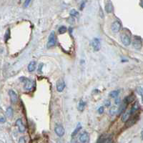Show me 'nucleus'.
<instances>
[{"label":"nucleus","instance_id":"1","mask_svg":"<svg viewBox=\"0 0 143 143\" xmlns=\"http://www.w3.org/2000/svg\"><path fill=\"white\" fill-rule=\"evenodd\" d=\"M56 44V36H55V31H52L50 33L49 38H48V41H47V48H51L52 47H54Z\"/></svg>","mask_w":143,"mask_h":143},{"label":"nucleus","instance_id":"2","mask_svg":"<svg viewBox=\"0 0 143 143\" xmlns=\"http://www.w3.org/2000/svg\"><path fill=\"white\" fill-rule=\"evenodd\" d=\"M121 39L122 43L124 44L125 46H128L130 45L131 43V39L130 35L125 34V33H122V34L121 35Z\"/></svg>","mask_w":143,"mask_h":143},{"label":"nucleus","instance_id":"3","mask_svg":"<svg viewBox=\"0 0 143 143\" xmlns=\"http://www.w3.org/2000/svg\"><path fill=\"white\" fill-rule=\"evenodd\" d=\"M132 44L135 49H140L142 47V39L138 37H135L132 40Z\"/></svg>","mask_w":143,"mask_h":143},{"label":"nucleus","instance_id":"4","mask_svg":"<svg viewBox=\"0 0 143 143\" xmlns=\"http://www.w3.org/2000/svg\"><path fill=\"white\" fill-rule=\"evenodd\" d=\"M122 28V25L120 24V22H118V21H116V22H114L112 24V26H111V29L113 32H119L120 31Z\"/></svg>","mask_w":143,"mask_h":143},{"label":"nucleus","instance_id":"5","mask_svg":"<svg viewBox=\"0 0 143 143\" xmlns=\"http://www.w3.org/2000/svg\"><path fill=\"white\" fill-rule=\"evenodd\" d=\"M92 46L94 51H96V52L99 51L101 48V43H100V39L97 38H94L92 42Z\"/></svg>","mask_w":143,"mask_h":143},{"label":"nucleus","instance_id":"6","mask_svg":"<svg viewBox=\"0 0 143 143\" xmlns=\"http://www.w3.org/2000/svg\"><path fill=\"white\" fill-rule=\"evenodd\" d=\"M79 140L81 143H87L89 140V134L85 132L82 134L79 137Z\"/></svg>","mask_w":143,"mask_h":143},{"label":"nucleus","instance_id":"7","mask_svg":"<svg viewBox=\"0 0 143 143\" xmlns=\"http://www.w3.org/2000/svg\"><path fill=\"white\" fill-rule=\"evenodd\" d=\"M55 132L59 137H62L64 135V129L61 125H57L55 128Z\"/></svg>","mask_w":143,"mask_h":143},{"label":"nucleus","instance_id":"8","mask_svg":"<svg viewBox=\"0 0 143 143\" xmlns=\"http://www.w3.org/2000/svg\"><path fill=\"white\" fill-rule=\"evenodd\" d=\"M16 125L17 126L18 130H19V131L21 132V133L25 132V126L24 125V124H23V122H22V119H17V121H16Z\"/></svg>","mask_w":143,"mask_h":143},{"label":"nucleus","instance_id":"9","mask_svg":"<svg viewBox=\"0 0 143 143\" xmlns=\"http://www.w3.org/2000/svg\"><path fill=\"white\" fill-rule=\"evenodd\" d=\"M9 97H10V100H11V102H12V103H16L17 102V100H18V96H17V94H16V92L14 91V90H9Z\"/></svg>","mask_w":143,"mask_h":143},{"label":"nucleus","instance_id":"10","mask_svg":"<svg viewBox=\"0 0 143 143\" xmlns=\"http://www.w3.org/2000/svg\"><path fill=\"white\" fill-rule=\"evenodd\" d=\"M65 88V83L62 80H59L57 82V90L59 92H62Z\"/></svg>","mask_w":143,"mask_h":143},{"label":"nucleus","instance_id":"11","mask_svg":"<svg viewBox=\"0 0 143 143\" xmlns=\"http://www.w3.org/2000/svg\"><path fill=\"white\" fill-rule=\"evenodd\" d=\"M33 86H34V82L31 81L30 80L27 79V80H25V87H24L25 90H27V91H30L31 89H32Z\"/></svg>","mask_w":143,"mask_h":143},{"label":"nucleus","instance_id":"12","mask_svg":"<svg viewBox=\"0 0 143 143\" xmlns=\"http://www.w3.org/2000/svg\"><path fill=\"white\" fill-rule=\"evenodd\" d=\"M105 11L107 13H111L113 11V6L111 1H107L105 4Z\"/></svg>","mask_w":143,"mask_h":143},{"label":"nucleus","instance_id":"13","mask_svg":"<svg viewBox=\"0 0 143 143\" xmlns=\"http://www.w3.org/2000/svg\"><path fill=\"white\" fill-rule=\"evenodd\" d=\"M35 68H36V62L34 61H31L29 64H28V67H27V69H28V71L29 72H32L35 70Z\"/></svg>","mask_w":143,"mask_h":143},{"label":"nucleus","instance_id":"14","mask_svg":"<svg viewBox=\"0 0 143 143\" xmlns=\"http://www.w3.org/2000/svg\"><path fill=\"white\" fill-rule=\"evenodd\" d=\"M135 95L133 94H132L130 95H129L128 97H127L125 98V100H124V102L126 103V104H129V103H131L132 102H133L134 100H135Z\"/></svg>","mask_w":143,"mask_h":143},{"label":"nucleus","instance_id":"15","mask_svg":"<svg viewBox=\"0 0 143 143\" xmlns=\"http://www.w3.org/2000/svg\"><path fill=\"white\" fill-rule=\"evenodd\" d=\"M139 107H140V106H139L138 102H135V103L133 105L132 107V109H131V110L130 111L131 114H135V112H137V110H139Z\"/></svg>","mask_w":143,"mask_h":143},{"label":"nucleus","instance_id":"16","mask_svg":"<svg viewBox=\"0 0 143 143\" xmlns=\"http://www.w3.org/2000/svg\"><path fill=\"white\" fill-rule=\"evenodd\" d=\"M86 105V102L84 101L83 100H81L79 102V104H78V110L79 111H83Z\"/></svg>","mask_w":143,"mask_h":143},{"label":"nucleus","instance_id":"17","mask_svg":"<svg viewBox=\"0 0 143 143\" xmlns=\"http://www.w3.org/2000/svg\"><path fill=\"white\" fill-rule=\"evenodd\" d=\"M131 114L130 112H127L124 113V114L122 115V122H127V120L130 119V117Z\"/></svg>","mask_w":143,"mask_h":143},{"label":"nucleus","instance_id":"18","mask_svg":"<svg viewBox=\"0 0 143 143\" xmlns=\"http://www.w3.org/2000/svg\"><path fill=\"white\" fill-rule=\"evenodd\" d=\"M137 121V118L136 117H134V118H132L130 119H128L127 122H126V126L127 127H130V126H132L133 124H135Z\"/></svg>","mask_w":143,"mask_h":143},{"label":"nucleus","instance_id":"19","mask_svg":"<svg viewBox=\"0 0 143 143\" xmlns=\"http://www.w3.org/2000/svg\"><path fill=\"white\" fill-rule=\"evenodd\" d=\"M126 108H127V104H126L124 102H123L122 103L121 106H120L119 109H118V113L119 114H122V113H123V112H124V111H125Z\"/></svg>","mask_w":143,"mask_h":143},{"label":"nucleus","instance_id":"20","mask_svg":"<svg viewBox=\"0 0 143 143\" xmlns=\"http://www.w3.org/2000/svg\"><path fill=\"white\" fill-rule=\"evenodd\" d=\"M117 112H118V108L117 107H111V109H110V110H109V113L111 115H114Z\"/></svg>","mask_w":143,"mask_h":143},{"label":"nucleus","instance_id":"21","mask_svg":"<svg viewBox=\"0 0 143 143\" xmlns=\"http://www.w3.org/2000/svg\"><path fill=\"white\" fill-rule=\"evenodd\" d=\"M6 116H7L9 118H11V117L13 116V110L12 109V107H9L6 109Z\"/></svg>","mask_w":143,"mask_h":143},{"label":"nucleus","instance_id":"22","mask_svg":"<svg viewBox=\"0 0 143 143\" xmlns=\"http://www.w3.org/2000/svg\"><path fill=\"white\" fill-rule=\"evenodd\" d=\"M82 129V125L80 123L77 124V127H76V129H75V130L73 131V132L72 133V137H74L75 135H76L77 133H78V132L80 130Z\"/></svg>","mask_w":143,"mask_h":143},{"label":"nucleus","instance_id":"23","mask_svg":"<svg viewBox=\"0 0 143 143\" xmlns=\"http://www.w3.org/2000/svg\"><path fill=\"white\" fill-rule=\"evenodd\" d=\"M119 94V90H114V91H112L110 94V96L112 97V98H117L118 97Z\"/></svg>","mask_w":143,"mask_h":143},{"label":"nucleus","instance_id":"24","mask_svg":"<svg viewBox=\"0 0 143 143\" xmlns=\"http://www.w3.org/2000/svg\"><path fill=\"white\" fill-rule=\"evenodd\" d=\"M69 14L72 16V17H78L79 16V12L77 11V10H75V9H72L70 12H69Z\"/></svg>","mask_w":143,"mask_h":143},{"label":"nucleus","instance_id":"25","mask_svg":"<svg viewBox=\"0 0 143 143\" xmlns=\"http://www.w3.org/2000/svg\"><path fill=\"white\" fill-rule=\"evenodd\" d=\"M59 33L60 34H64V33H65L66 31H67V27H64V26H62V27H60L59 28Z\"/></svg>","mask_w":143,"mask_h":143},{"label":"nucleus","instance_id":"26","mask_svg":"<svg viewBox=\"0 0 143 143\" xmlns=\"http://www.w3.org/2000/svg\"><path fill=\"white\" fill-rule=\"evenodd\" d=\"M136 91H137V92L140 96H143V87H138L136 88Z\"/></svg>","mask_w":143,"mask_h":143},{"label":"nucleus","instance_id":"27","mask_svg":"<svg viewBox=\"0 0 143 143\" xmlns=\"http://www.w3.org/2000/svg\"><path fill=\"white\" fill-rule=\"evenodd\" d=\"M19 143H26V140L24 137H21L19 140Z\"/></svg>","mask_w":143,"mask_h":143},{"label":"nucleus","instance_id":"28","mask_svg":"<svg viewBox=\"0 0 143 143\" xmlns=\"http://www.w3.org/2000/svg\"><path fill=\"white\" fill-rule=\"evenodd\" d=\"M105 105L106 107H110V106L111 105V102L108 100H105Z\"/></svg>","mask_w":143,"mask_h":143},{"label":"nucleus","instance_id":"29","mask_svg":"<svg viewBox=\"0 0 143 143\" xmlns=\"http://www.w3.org/2000/svg\"><path fill=\"white\" fill-rule=\"evenodd\" d=\"M31 3V1L30 0H27V1H25V3H24V6L25 7H27V6H29V4Z\"/></svg>","mask_w":143,"mask_h":143},{"label":"nucleus","instance_id":"30","mask_svg":"<svg viewBox=\"0 0 143 143\" xmlns=\"http://www.w3.org/2000/svg\"><path fill=\"white\" fill-rule=\"evenodd\" d=\"M98 112L100 114H102L104 112V107H100V108L98 109Z\"/></svg>","mask_w":143,"mask_h":143},{"label":"nucleus","instance_id":"31","mask_svg":"<svg viewBox=\"0 0 143 143\" xmlns=\"http://www.w3.org/2000/svg\"><path fill=\"white\" fill-rule=\"evenodd\" d=\"M114 102H115V104H116V105H119V104L120 103V99H119V97L115 98V101H114Z\"/></svg>","mask_w":143,"mask_h":143},{"label":"nucleus","instance_id":"32","mask_svg":"<svg viewBox=\"0 0 143 143\" xmlns=\"http://www.w3.org/2000/svg\"><path fill=\"white\" fill-rule=\"evenodd\" d=\"M85 1H82V6H80V9H82L83 8H84V6H85Z\"/></svg>","mask_w":143,"mask_h":143},{"label":"nucleus","instance_id":"33","mask_svg":"<svg viewBox=\"0 0 143 143\" xmlns=\"http://www.w3.org/2000/svg\"><path fill=\"white\" fill-rule=\"evenodd\" d=\"M5 122V119L4 118H0V123H3Z\"/></svg>","mask_w":143,"mask_h":143},{"label":"nucleus","instance_id":"34","mask_svg":"<svg viewBox=\"0 0 143 143\" xmlns=\"http://www.w3.org/2000/svg\"><path fill=\"white\" fill-rule=\"evenodd\" d=\"M104 142H105V140H102V138H100V140L98 141V143H104Z\"/></svg>","mask_w":143,"mask_h":143},{"label":"nucleus","instance_id":"35","mask_svg":"<svg viewBox=\"0 0 143 143\" xmlns=\"http://www.w3.org/2000/svg\"><path fill=\"white\" fill-rule=\"evenodd\" d=\"M111 143V142H110V143Z\"/></svg>","mask_w":143,"mask_h":143}]
</instances>
